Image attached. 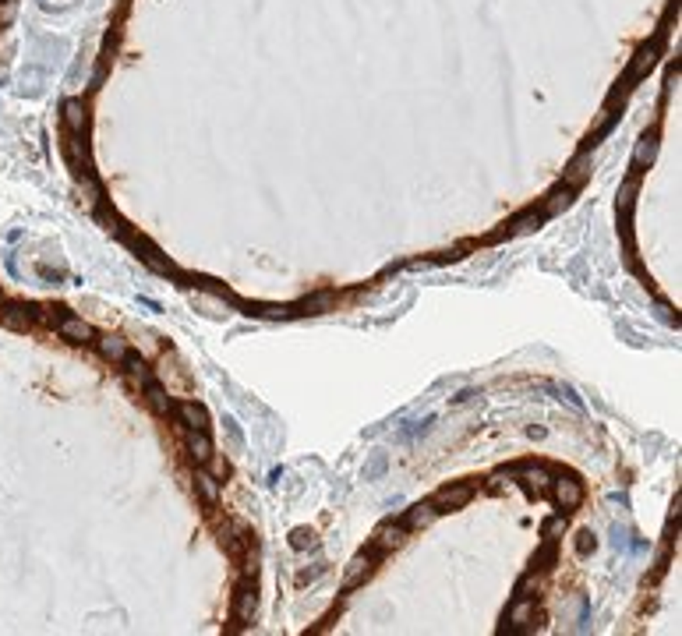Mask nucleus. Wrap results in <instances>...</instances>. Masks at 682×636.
Wrapping results in <instances>:
<instances>
[{
	"mask_svg": "<svg viewBox=\"0 0 682 636\" xmlns=\"http://www.w3.org/2000/svg\"><path fill=\"white\" fill-rule=\"evenodd\" d=\"M64 120H67V127H71V131H81V127L89 124V110H85V103H81V99H67V103H64Z\"/></svg>",
	"mask_w": 682,
	"mask_h": 636,
	"instance_id": "4468645a",
	"label": "nucleus"
},
{
	"mask_svg": "<svg viewBox=\"0 0 682 636\" xmlns=\"http://www.w3.org/2000/svg\"><path fill=\"white\" fill-rule=\"evenodd\" d=\"M255 605H258V591H255V584H244V587L237 591V605H234V615H237V623H251V615H255Z\"/></svg>",
	"mask_w": 682,
	"mask_h": 636,
	"instance_id": "6e6552de",
	"label": "nucleus"
},
{
	"mask_svg": "<svg viewBox=\"0 0 682 636\" xmlns=\"http://www.w3.org/2000/svg\"><path fill=\"white\" fill-rule=\"evenodd\" d=\"M35 315H39V308H32V305H0V325H7L14 332H25Z\"/></svg>",
	"mask_w": 682,
	"mask_h": 636,
	"instance_id": "f257e3e1",
	"label": "nucleus"
},
{
	"mask_svg": "<svg viewBox=\"0 0 682 636\" xmlns=\"http://www.w3.org/2000/svg\"><path fill=\"white\" fill-rule=\"evenodd\" d=\"M0 305H4V294H0Z\"/></svg>",
	"mask_w": 682,
	"mask_h": 636,
	"instance_id": "393cba45",
	"label": "nucleus"
},
{
	"mask_svg": "<svg viewBox=\"0 0 682 636\" xmlns=\"http://www.w3.org/2000/svg\"><path fill=\"white\" fill-rule=\"evenodd\" d=\"M188 453H191V460H195L198 467H205V463L212 460V438H209L205 431H191V438H188Z\"/></svg>",
	"mask_w": 682,
	"mask_h": 636,
	"instance_id": "9d476101",
	"label": "nucleus"
},
{
	"mask_svg": "<svg viewBox=\"0 0 682 636\" xmlns=\"http://www.w3.org/2000/svg\"><path fill=\"white\" fill-rule=\"evenodd\" d=\"M594 545H598V541H594V534H591V530H584V534H580V541H576V548H580V552H594Z\"/></svg>",
	"mask_w": 682,
	"mask_h": 636,
	"instance_id": "4be33fe9",
	"label": "nucleus"
},
{
	"mask_svg": "<svg viewBox=\"0 0 682 636\" xmlns=\"http://www.w3.org/2000/svg\"><path fill=\"white\" fill-rule=\"evenodd\" d=\"M654 149H658L654 135H644L640 145H637V159H633V163H637V166H640V163H651V159H654Z\"/></svg>",
	"mask_w": 682,
	"mask_h": 636,
	"instance_id": "6ab92c4d",
	"label": "nucleus"
},
{
	"mask_svg": "<svg viewBox=\"0 0 682 636\" xmlns=\"http://www.w3.org/2000/svg\"><path fill=\"white\" fill-rule=\"evenodd\" d=\"M633 195H637V177H630V181L623 184V191H619V205H623V212H630V209H633Z\"/></svg>",
	"mask_w": 682,
	"mask_h": 636,
	"instance_id": "412c9836",
	"label": "nucleus"
},
{
	"mask_svg": "<svg viewBox=\"0 0 682 636\" xmlns=\"http://www.w3.org/2000/svg\"><path fill=\"white\" fill-rule=\"evenodd\" d=\"M371 566H375V552H360V555H353V559H350V569H346V577H343V587H346V591H353L357 584H364V580L371 577Z\"/></svg>",
	"mask_w": 682,
	"mask_h": 636,
	"instance_id": "f03ea898",
	"label": "nucleus"
},
{
	"mask_svg": "<svg viewBox=\"0 0 682 636\" xmlns=\"http://www.w3.org/2000/svg\"><path fill=\"white\" fill-rule=\"evenodd\" d=\"M573 191H576V188H562V191H552V195H548V202L541 205V212H545V216H552V212L566 209V205L573 202Z\"/></svg>",
	"mask_w": 682,
	"mask_h": 636,
	"instance_id": "f3484780",
	"label": "nucleus"
},
{
	"mask_svg": "<svg viewBox=\"0 0 682 636\" xmlns=\"http://www.w3.org/2000/svg\"><path fill=\"white\" fill-rule=\"evenodd\" d=\"M559 530H562V520H559V516L545 523V534H548V538H552V534H559Z\"/></svg>",
	"mask_w": 682,
	"mask_h": 636,
	"instance_id": "b1692460",
	"label": "nucleus"
},
{
	"mask_svg": "<svg viewBox=\"0 0 682 636\" xmlns=\"http://www.w3.org/2000/svg\"><path fill=\"white\" fill-rule=\"evenodd\" d=\"M470 495H474V488H470V484H453V488H442L431 502H435V509L442 513V509H460V506H467V502H470Z\"/></svg>",
	"mask_w": 682,
	"mask_h": 636,
	"instance_id": "7ed1b4c3",
	"label": "nucleus"
},
{
	"mask_svg": "<svg viewBox=\"0 0 682 636\" xmlns=\"http://www.w3.org/2000/svg\"><path fill=\"white\" fill-rule=\"evenodd\" d=\"M99 353L113 364H124L127 357V339L124 336H99Z\"/></svg>",
	"mask_w": 682,
	"mask_h": 636,
	"instance_id": "9b49d317",
	"label": "nucleus"
},
{
	"mask_svg": "<svg viewBox=\"0 0 682 636\" xmlns=\"http://www.w3.org/2000/svg\"><path fill=\"white\" fill-rule=\"evenodd\" d=\"M555 502H559L566 513H573V509L584 502V488H580V481H573V477L555 481Z\"/></svg>",
	"mask_w": 682,
	"mask_h": 636,
	"instance_id": "39448f33",
	"label": "nucleus"
},
{
	"mask_svg": "<svg viewBox=\"0 0 682 636\" xmlns=\"http://www.w3.org/2000/svg\"><path fill=\"white\" fill-rule=\"evenodd\" d=\"M195 488H198V495L205 499V506H216V502H220V481H216L212 474L202 470V474L195 477Z\"/></svg>",
	"mask_w": 682,
	"mask_h": 636,
	"instance_id": "2eb2a0df",
	"label": "nucleus"
},
{
	"mask_svg": "<svg viewBox=\"0 0 682 636\" xmlns=\"http://www.w3.org/2000/svg\"><path fill=\"white\" fill-rule=\"evenodd\" d=\"M587 177H591V152H580L566 170V188H580Z\"/></svg>",
	"mask_w": 682,
	"mask_h": 636,
	"instance_id": "f8f14e48",
	"label": "nucleus"
},
{
	"mask_svg": "<svg viewBox=\"0 0 682 636\" xmlns=\"http://www.w3.org/2000/svg\"><path fill=\"white\" fill-rule=\"evenodd\" d=\"M541 223H545V212H541V209H538V212L530 209V212H523V216H516V220L509 223L513 230H506V234H530V230H538Z\"/></svg>",
	"mask_w": 682,
	"mask_h": 636,
	"instance_id": "dca6fc26",
	"label": "nucleus"
},
{
	"mask_svg": "<svg viewBox=\"0 0 682 636\" xmlns=\"http://www.w3.org/2000/svg\"><path fill=\"white\" fill-rule=\"evenodd\" d=\"M57 332H60L64 339H71V343H89V339H96L92 325H89V322H81V318H74V315L60 318V322H57Z\"/></svg>",
	"mask_w": 682,
	"mask_h": 636,
	"instance_id": "20e7f679",
	"label": "nucleus"
},
{
	"mask_svg": "<svg viewBox=\"0 0 682 636\" xmlns=\"http://www.w3.org/2000/svg\"><path fill=\"white\" fill-rule=\"evenodd\" d=\"M654 64V46H644L640 53H637V60H633V71H630V78H640L647 67Z\"/></svg>",
	"mask_w": 682,
	"mask_h": 636,
	"instance_id": "a211bd4d",
	"label": "nucleus"
},
{
	"mask_svg": "<svg viewBox=\"0 0 682 636\" xmlns=\"http://www.w3.org/2000/svg\"><path fill=\"white\" fill-rule=\"evenodd\" d=\"M174 414H177L191 431H209V414H205V407H198V403H177Z\"/></svg>",
	"mask_w": 682,
	"mask_h": 636,
	"instance_id": "0eeeda50",
	"label": "nucleus"
},
{
	"mask_svg": "<svg viewBox=\"0 0 682 636\" xmlns=\"http://www.w3.org/2000/svg\"><path fill=\"white\" fill-rule=\"evenodd\" d=\"M290 545H294V548H315V530H312V527H294Z\"/></svg>",
	"mask_w": 682,
	"mask_h": 636,
	"instance_id": "aec40b11",
	"label": "nucleus"
},
{
	"mask_svg": "<svg viewBox=\"0 0 682 636\" xmlns=\"http://www.w3.org/2000/svg\"><path fill=\"white\" fill-rule=\"evenodd\" d=\"M145 399H149V407H152L156 414H174V399H170V392H166L163 385L149 382V385H145Z\"/></svg>",
	"mask_w": 682,
	"mask_h": 636,
	"instance_id": "ddd939ff",
	"label": "nucleus"
},
{
	"mask_svg": "<svg viewBox=\"0 0 682 636\" xmlns=\"http://www.w3.org/2000/svg\"><path fill=\"white\" fill-rule=\"evenodd\" d=\"M403 538H407V527H403V523H382V527L375 530V545H378L382 552L399 548V545H403Z\"/></svg>",
	"mask_w": 682,
	"mask_h": 636,
	"instance_id": "1a4fd4ad",
	"label": "nucleus"
},
{
	"mask_svg": "<svg viewBox=\"0 0 682 636\" xmlns=\"http://www.w3.org/2000/svg\"><path fill=\"white\" fill-rule=\"evenodd\" d=\"M435 520H438L435 502H421V506H410V509H407L403 527H407V530H424V527H431Z\"/></svg>",
	"mask_w": 682,
	"mask_h": 636,
	"instance_id": "423d86ee",
	"label": "nucleus"
},
{
	"mask_svg": "<svg viewBox=\"0 0 682 636\" xmlns=\"http://www.w3.org/2000/svg\"><path fill=\"white\" fill-rule=\"evenodd\" d=\"M527 615H530V605H527V601H520V605L513 608V623H523Z\"/></svg>",
	"mask_w": 682,
	"mask_h": 636,
	"instance_id": "5701e85b",
	"label": "nucleus"
}]
</instances>
